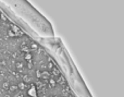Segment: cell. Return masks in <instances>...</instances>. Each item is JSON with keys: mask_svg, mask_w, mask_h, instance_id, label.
Here are the masks:
<instances>
[{"mask_svg": "<svg viewBox=\"0 0 124 97\" xmlns=\"http://www.w3.org/2000/svg\"><path fill=\"white\" fill-rule=\"evenodd\" d=\"M37 87L34 84L31 85V87L27 89V97H37Z\"/></svg>", "mask_w": 124, "mask_h": 97, "instance_id": "1", "label": "cell"}, {"mask_svg": "<svg viewBox=\"0 0 124 97\" xmlns=\"http://www.w3.org/2000/svg\"><path fill=\"white\" fill-rule=\"evenodd\" d=\"M37 75H38L39 79H41V80H46V79H49L50 78V73L47 71V70H44L43 72H37Z\"/></svg>", "mask_w": 124, "mask_h": 97, "instance_id": "2", "label": "cell"}, {"mask_svg": "<svg viewBox=\"0 0 124 97\" xmlns=\"http://www.w3.org/2000/svg\"><path fill=\"white\" fill-rule=\"evenodd\" d=\"M10 31L15 35V37H16V36H22V35H23L22 31L20 30L17 26H15V25H11V30Z\"/></svg>", "mask_w": 124, "mask_h": 97, "instance_id": "3", "label": "cell"}, {"mask_svg": "<svg viewBox=\"0 0 124 97\" xmlns=\"http://www.w3.org/2000/svg\"><path fill=\"white\" fill-rule=\"evenodd\" d=\"M51 74L54 76V78H58V76H60V71H59V69L57 67H52L51 68Z\"/></svg>", "mask_w": 124, "mask_h": 97, "instance_id": "4", "label": "cell"}, {"mask_svg": "<svg viewBox=\"0 0 124 97\" xmlns=\"http://www.w3.org/2000/svg\"><path fill=\"white\" fill-rule=\"evenodd\" d=\"M24 58H25V60L31 61V60H32V54H31L30 51L25 52V55H24Z\"/></svg>", "mask_w": 124, "mask_h": 97, "instance_id": "5", "label": "cell"}, {"mask_svg": "<svg viewBox=\"0 0 124 97\" xmlns=\"http://www.w3.org/2000/svg\"><path fill=\"white\" fill-rule=\"evenodd\" d=\"M21 50L22 51H24V52H27V51H30V48H28V46H26V45H22L21 46Z\"/></svg>", "mask_w": 124, "mask_h": 97, "instance_id": "6", "label": "cell"}, {"mask_svg": "<svg viewBox=\"0 0 124 97\" xmlns=\"http://www.w3.org/2000/svg\"><path fill=\"white\" fill-rule=\"evenodd\" d=\"M25 86H26V85H25V83H24V82H22L21 84H19V86H17V89H25Z\"/></svg>", "mask_w": 124, "mask_h": 97, "instance_id": "7", "label": "cell"}, {"mask_svg": "<svg viewBox=\"0 0 124 97\" xmlns=\"http://www.w3.org/2000/svg\"><path fill=\"white\" fill-rule=\"evenodd\" d=\"M48 80H49V83H50V85H51V86H54V85H56V81H54V79H48Z\"/></svg>", "mask_w": 124, "mask_h": 97, "instance_id": "8", "label": "cell"}, {"mask_svg": "<svg viewBox=\"0 0 124 97\" xmlns=\"http://www.w3.org/2000/svg\"><path fill=\"white\" fill-rule=\"evenodd\" d=\"M10 89V91H16V89H17V86H15V85H12V86H10V89Z\"/></svg>", "mask_w": 124, "mask_h": 97, "instance_id": "9", "label": "cell"}, {"mask_svg": "<svg viewBox=\"0 0 124 97\" xmlns=\"http://www.w3.org/2000/svg\"><path fill=\"white\" fill-rule=\"evenodd\" d=\"M16 68H17V69H22V68H23V65H22V63H16Z\"/></svg>", "mask_w": 124, "mask_h": 97, "instance_id": "10", "label": "cell"}, {"mask_svg": "<svg viewBox=\"0 0 124 97\" xmlns=\"http://www.w3.org/2000/svg\"><path fill=\"white\" fill-rule=\"evenodd\" d=\"M24 79H25V80H24V82H27V81H30V76H27V75L24 76Z\"/></svg>", "mask_w": 124, "mask_h": 97, "instance_id": "11", "label": "cell"}, {"mask_svg": "<svg viewBox=\"0 0 124 97\" xmlns=\"http://www.w3.org/2000/svg\"><path fill=\"white\" fill-rule=\"evenodd\" d=\"M32 48H34V49H36V48H37V46L35 45L34 43H33V44H32Z\"/></svg>", "mask_w": 124, "mask_h": 97, "instance_id": "12", "label": "cell"}]
</instances>
